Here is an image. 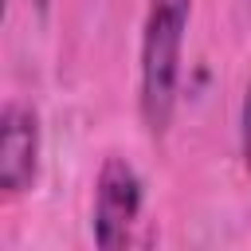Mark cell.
I'll list each match as a JSON object with an SVG mask.
<instances>
[{
  "mask_svg": "<svg viewBox=\"0 0 251 251\" xmlns=\"http://www.w3.org/2000/svg\"><path fill=\"white\" fill-rule=\"evenodd\" d=\"M192 0H153L141 35V118L153 137L173 122L176 82H180V47L188 27Z\"/></svg>",
  "mask_w": 251,
  "mask_h": 251,
  "instance_id": "obj_1",
  "label": "cell"
},
{
  "mask_svg": "<svg viewBox=\"0 0 251 251\" xmlns=\"http://www.w3.org/2000/svg\"><path fill=\"white\" fill-rule=\"evenodd\" d=\"M137 208H141L137 173L122 157H110L98 173V192H94V243L106 251L122 247L129 235V224L137 220Z\"/></svg>",
  "mask_w": 251,
  "mask_h": 251,
  "instance_id": "obj_2",
  "label": "cell"
},
{
  "mask_svg": "<svg viewBox=\"0 0 251 251\" xmlns=\"http://www.w3.org/2000/svg\"><path fill=\"white\" fill-rule=\"evenodd\" d=\"M35 165H39V126L35 114L20 102L4 106L0 118V184L4 192H24L35 180Z\"/></svg>",
  "mask_w": 251,
  "mask_h": 251,
  "instance_id": "obj_3",
  "label": "cell"
},
{
  "mask_svg": "<svg viewBox=\"0 0 251 251\" xmlns=\"http://www.w3.org/2000/svg\"><path fill=\"white\" fill-rule=\"evenodd\" d=\"M239 141H243V165L251 173V86H247V98H243V118H239Z\"/></svg>",
  "mask_w": 251,
  "mask_h": 251,
  "instance_id": "obj_4",
  "label": "cell"
}]
</instances>
